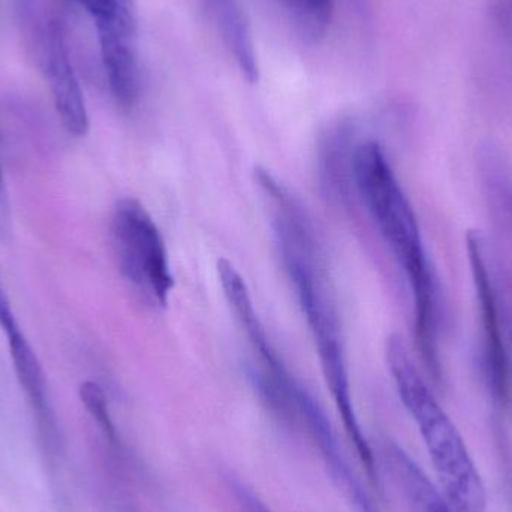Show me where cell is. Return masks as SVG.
Masks as SVG:
<instances>
[{"label": "cell", "mask_w": 512, "mask_h": 512, "mask_svg": "<svg viewBox=\"0 0 512 512\" xmlns=\"http://www.w3.org/2000/svg\"><path fill=\"white\" fill-rule=\"evenodd\" d=\"M352 180L376 228L399 262L414 300L415 342L429 375L441 381V301L435 271L424 248L417 215L381 144L355 147Z\"/></svg>", "instance_id": "obj_1"}, {"label": "cell", "mask_w": 512, "mask_h": 512, "mask_svg": "<svg viewBox=\"0 0 512 512\" xmlns=\"http://www.w3.org/2000/svg\"><path fill=\"white\" fill-rule=\"evenodd\" d=\"M273 228L280 258L312 333L322 373L342 417L343 427L346 432H357L360 421L352 403L339 318L315 228L310 219L303 216L280 219Z\"/></svg>", "instance_id": "obj_2"}, {"label": "cell", "mask_w": 512, "mask_h": 512, "mask_svg": "<svg viewBox=\"0 0 512 512\" xmlns=\"http://www.w3.org/2000/svg\"><path fill=\"white\" fill-rule=\"evenodd\" d=\"M388 369L400 400L417 424L426 445L439 490L453 512H489L486 487L459 429L415 366L402 337L393 334L385 346Z\"/></svg>", "instance_id": "obj_3"}, {"label": "cell", "mask_w": 512, "mask_h": 512, "mask_svg": "<svg viewBox=\"0 0 512 512\" xmlns=\"http://www.w3.org/2000/svg\"><path fill=\"white\" fill-rule=\"evenodd\" d=\"M216 270L228 306L236 315L237 322L248 336L252 351L256 355L258 367L252 372V381L262 403L280 423L289 427L298 426V400L303 393V385L292 378L279 352L268 339L267 331L256 313L248 283L236 265L230 259L221 258Z\"/></svg>", "instance_id": "obj_4"}, {"label": "cell", "mask_w": 512, "mask_h": 512, "mask_svg": "<svg viewBox=\"0 0 512 512\" xmlns=\"http://www.w3.org/2000/svg\"><path fill=\"white\" fill-rule=\"evenodd\" d=\"M114 251L123 277L150 304L164 309L174 288L164 237L146 207L123 198L111 219Z\"/></svg>", "instance_id": "obj_5"}, {"label": "cell", "mask_w": 512, "mask_h": 512, "mask_svg": "<svg viewBox=\"0 0 512 512\" xmlns=\"http://www.w3.org/2000/svg\"><path fill=\"white\" fill-rule=\"evenodd\" d=\"M466 248L480 306L484 378L493 400L499 405H505L510 399V363L501 324L504 316L499 312L501 303L498 279L493 273L486 240L478 231H469L466 236Z\"/></svg>", "instance_id": "obj_6"}, {"label": "cell", "mask_w": 512, "mask_h": 512, "mask_svg": "<svg viewBox=\"0 0 512 512\" xmlns=\"http://www.w3.org/2000/svg\"><path fill=\"white\" fill-rule=\"evenodd\" d=\"M0 328L5 333L6 342H8L15 375L26 393L30 408L35 415L42 447L48 456H57L60 445L59 427H57L56 414H54L53 405L48 396L44 370H42L41 363L30 346L29 340L26 339L17 319H15L11 301H9L2 282H0Z\"/></svg>", "instance_id": "obj_7"}, {"label": "cell", "mask_w": 512, "mask_h": 512, "mask_svg": "<svg viewBox=\"0 0 512 512\" xmlns=\"http://www.w3.org/2000/svg\"><path fill=\"white\" fill-rule=\"evenodd\" d=\"M90 17L98 32L102 66L111 93L123 110H131L140 87L134 42V5L107 9Z\"/></svg>", "instance_id": "obj_8"}, {"label": "cell", "mask_w": 512, "mask_h": 512, "mask_svg": "<svg viewBox=\"0 0 512 512\" xmlns=\"http://www.w3.org/2000/svg\"><path fill=\"white\" fill-rule=\"evenodd\" d=\"M41 63L63 128L74 137H84L89 132V114L69 59L65 30L57 18L48 20L42 30Z\"/></svg>", "instance_id": "obj_9"}, {"label": "cell", "mask_w": 512, "mask_h": 512, "mask_svg": "<svg viewBox=\"0 0 512 512\" xmlns=\"http://www.w3.org/2000/svg\"><path fill=\"white\" fill-rule=\"evenodd\" d=\"M300 424L307 429L312 441L318 447L331 481L337 487L352 512H379L372 496L361 484L360 478L352 471L345 454L340 450L333 427L324 409L304 388L298 402Z\"/></svg>", "instance_id": "obj_10"}, {"label": "cell", "mask_w": 512, "mask_h": 512, "mask_svg": "<svg viewBox=\"0 0 512 512\" xmlns=\"http://www.w3.org/2000/svg\"><path fill=\"white\" fill-rule=\"evenodd\" d=\"M382 456L408 512H453L441 490L403 448L394 442H387Z\"/></svg>", "instance_id": "obj_11"}, {"label": "cell", "mask_w": 512, "mask_h": 512, "mask_svg": "<svg viewBox=\"0 0 512 512\" xmlns=\"http://www.w3.org/2000/svg\"><path fill=\"white\" fill-rule=\"evenodd\" d=\"M204 2L215 18L228 48L234 54L243 77L249 83H255L258 81L259 69L254 39L239 0H204Z\"/></svg>", "instance_id": "obj_12"}, {"label": "cell", "mask_w": 512, "mask_h": 512, "mask_svg": "<svg viewBox=\"0 0 512 512\" xmlns=\"http://www.w3.org/2000/svg\"><path fill=\"white\" fill-rule=\"evenodd\" d=\"M351 125L336 126L325 138L322 155V176L331 194L339 195L345 185V176H352V159L355 147H351Z\"/></svg>", "instance_id": "obj_13"}, {"label": "cell", "mask_w": 512, "mask_h": 512, "mask_svg": "<svg viewBox=\"0 0 512 512\" xmlns=\"http://www.w3.org/2000/svg\"><path fill=\"white\" fill-rule=\"evenodd\" d=\"M292 21L306 38L319 39L330 26L336 0H282Z\"/></svg>", "instance_id": "obj_14"}, {"label": "cell", "mask_w": 512, "mask_h": 512, "mask_svg": "<svg viewBox=\"0 0 512 512\" xmlns=\"http://www.w3.org/2000/svg\"><path fill=\"white\" fill-rule=\"evenodd\" d=\"M80 399L110 444L119 445V433H117L116 424L111 418L108 399L101 385L93 381L84 382L80 387Z\"/></svg>", "instance_id": "obj_15"}, {"label": "cell", "mask_w": 512, "mask_h": 512, "mask_svg": "<svg viewBox=\"0 0 512 512\" xmlns=\"http://www.w3.org/2000/svg\"><path fill=\"white\" fill-rule=\"evenodd\" d=\"M228 486H230L231 492L236 496L237 504L240 505L243 512H271L265 507L264 502L251 489L246 487V484L234 478L233 475L228 477Z\"/></svg>", "instance_id": "obj_16"}, {"label": "cell", "mask_w": 512, "mask_h": 512, "mask_svg": "<svg viewBox=\"0 0 512 512\" xmlns=\"http://www.w3.org/2000/svg\"><path fill=\"white\" fill-rule=\"evenodd\" d=\"M11 230V204H9L5 174H3L2 161H0V242H8Z\"/></svg>", "instance_id": "obj_17"}, {"label": "cell", "mask_w": 512, "mask_h": 512, "mask_svg": "<svg viewBox=\"0 0 512 512\" xmlns=\"http://www.w3.org/2000/svg\"><path fill=\"white\" fill-rule=\"evenodd\" d=\"M490 8L502 32L512 36V0H490Z\"/></svg>", "instance_id": "obj_18"}, {"label": "cell", "mask_w": 512, "mask_h": 512, "mask_svg": "<svg viewBox=\"0 0 512 512\" xmlns=\"http://www.w3.org/2000/svg\"><path fill=\"white\" fill-rule=\"evenodd\" d=\"M495 168V167H493ZM492 168V170H493ZM495 173L492 174L493 182L496 183V186H498L499 194L502 195V198H504L505 206H507V209L510 210V213L512 215V183L510 179H507V177L502 176L501 168L498 167L495 168Z\"/></svg>", "instance_id": "obj_19"}, {"label": "cell", "mask_w": 512, "mask_h": 512, "mask_svg": "<svg viewBox=\"0 0 512 512\" xmlns=\"http://www.w3.org/2000/svg\"><path fill=\"white\" fill-rule=\"evenodd\" d=\"M510 285H508V297H507V304H505V316L504 318L507 319V331H508V337H510V342L512 345V279H510Z\"/></svg>", "instance_id": "obj_20"}]
</instances>
